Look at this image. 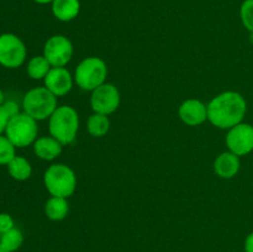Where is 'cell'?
Segmentation results:
<instances>
[{
  "label": "cell",
  "mask_w": 253,
  "mask_h": 252,
  "mask_svg": "<svg viewBox=\"0 0 253 252\" xmlns=\"http://www.w3.org/2000/svg\"><path fill=\"white\" fill-rule=\"evenodd\" d=\"M247 111V103L237 91L217 94L208 104V121L217 128L229 130L242 123Z\"/></svg>",
  "instance_id": "6da1fadb"
},
{
  "label": "cell",
  "mask_w": 253,
  "mask_h": 252,
  "mask_svg": "<svg viewBox=\"0 0 253 252\" xmlns=\"http://www.w3.org/2000/svg\"><path fill=\"white\" fill-rule=\"evenodd\" d=\"M49 135L62 145H69L76 140L79 130V115L73 106L61 105L48 119Z\"/></svg>",
  "instance_id": "7a4b0ae2"
},
{
  "label": "cell",
  "mask_w": 253,
  "mask_h": 252,
  "mask_svg": "<svg viewBox=\"0 0 253 252\" xmlns=\"http://www.w3.org/2000/svg\"><path fill=\"white\" fill-rule=\"evenodd\" d=\"M43 183L51 197L69 198L77 189V175L69 166L54 163L44 172Z\"/></svg>",
  "instance_id": "3957f363"
},
{
  "label": "cell",
  "mask_w": 253,
  "mask_h": 252,
  "mask_svg": "<svg viewBox=\"0 0 253 252\" xmlns=\"http://www.w3.org/2000/svg\"><path fill=\"white\" fill-rule=\"evenodd\" d=\"M22 108L24 113L36 121L46 120L51 118L54 110L58 108L57 96L53 95L46 86L32 88L25 94L22 99Z\"/></svg>",
  "instance_id": "277c9868"
},
{
  "label": "cell",
  "mask_w": 253,
  "mask_h": 252,
  "mask_svg": "<svg viewBox=\"0 0 253 252\" xmlns=\"http://www.w3.org/2000/svg\"><path fill=\"white\" fill-rule=\"evenodd\" d=\"M74 83L81 89L93 91L98 86L106 83L108 66L104 59L99 57H86L84 58L74 72Z\"/></svg>",
  "instance_id": "5b68a950"
},
{
  "label": "cell",
  "mask_w": 253,
  "mask_h": 252,
  "mask_svg": "<svg viewBox=\"0 0 253 252\" xmlns=\"http://www.w3.org/2000/svg\"><path fill=\"white\" fill-rule=\"evenodd\" d=\"M37 121L26 113H19L12 116L5 130V136L11 141L15 147L19 148L32 145L37 140Z\"/></svg>",
  "instance_id": "8992f818"
},
{
  "label": "cell",
  "mask_w": 253,
  "mask_h": 252,
  "mask_svg": "<svg viewBox=\"0 0 253 252\" xmlns=\"http://www.w3.org/2000/svg\"><path fill=\"white\" fill-rule=\"evenodd\" d=\"M26 59V46L14 34L0 35V64L5 68L15 69L24 64Z\"/></svg>",
  "instance_id": "52a82bcc"
},
{
  "label": "cell",
  "mask_w": 253,
  "mask_h": 252,
  "mask_svg": "<svg viewBox=\"0 0 253 252\" xmlns=\"http://www.w3.org/2000/svg\"><path fill=\"white\" fill-rule=\"evenodd\" d=\"M73 43L63 35H53L43 46V56L52 67H66L73 57Z\"/></svg>",
  "instance_id": "ba28073f"
},
{
  "label": "cell",
  "mask_w": 253,
  "mask_h": 252,
  "mask_svg": "<svg viewBox=\"0 0 253 252\" xmlns=\"http://www.w3.org/2000/svg\"><path fill=\"white\" fill-rule=\"evenodd\" d=\"M121 96L118 86L111 83H104L91 91L90 106L94 113L110 115L120 106Z\"/></svg>",
  "instance_id": "9c48e42d"
},
{
  "label": "cell",
  "mask_w": 253,
  "mask_h": 252,
  "mask_svg": "<svg viewBox=\"0 0 253 252\" xmlns=\"http://www.w3.org/2000/svg\"><path fill=\"white\" fill-rule=\"evenodd\" d=\"M225 142L229 151L239 157L249 155L253 151V126L241 123L229 128Z\"/></svg>",
  "instance_id": "30bf717a"
},
{
  "label": "cell",
  "mask_w": 253,
  "mask_h": 252,
  "mask_svg": "<svg viewBox=\"0 0 253 252\" xmlns=\"http://www.w3.org/2000/svg\"><path fill=\"white\" fill-rule=\"evenodd\" d=\"M44 86L57 98L64 96L72 90L74 77L66 67H52L51 71L43 79Z\"/></svg>",
  "instance_id": "8fae6325"
},
{
  "label": "cell",
  "mask_w": 253,
  "mask_h": 252,
  "mask_svg": "<svg viewBox=\"0 0 253 252\" xmlns=\"http://www.w3.org/2000/svg\"><path fill=\"white\" fill-rule=\"evenodd\" d=\"M178 115L185 125H203L208 120V105L199 99H187L178 108Z\"/></svg>",
  "instance_id": "7c38bea8"
},
{
  "label": "cell",
  "mask_w": 253,
  "mask_h": 252,
  "mask_svg": "<svg viewBox=\"0 0 253 252\" xmlns=\"http://www.w3.org/2000/svg\"><path fill=\"white\" fill-rule=\"evenodd\" d=\"M241 168L240 157L231 151L221 152L214 161V172L217 177L224 179H231L239 173Z\"/></svg>",
  "instance_id": "4fadbf2b"
},
{
  "label": "cell",
  "mask_w": 253,
  "mask_h": 252,
  "mask_svg": "<svg viewBox=\"0 0 253 252\" xmlns=\"http://www.w3.org/2000/svg\"><path fill=\"white\" fill-rule=\"evenodd\" d=\"M62 145L58 140L49 136L39 137L34 142V152L40 160L53 161L62 153Z\"/></svg>",
  "instance_id": "5bb4252c"
},
{
  "label": "cell",
  "mask_w": 253,
  "mask_h": 252,
  "mask_svg": "<svg viewBox=\"0 0 253 252\" xmlns=\"http://www.w3.org/2000/svg\"><path fill=\"white\" fill-rule=\"evenodd\" d=\"M51 6L53 16L62 22L72 21L81 12L79 0H53Z\"/></svg>",
  "instance_id": "9a60e30c"
},
{
  "label": "cell",
  "mask_w": 253,
  "mask_h": 252,
  "mask_svg": "<svg viewBox=\"0 0 253 252\" xmlns=\"http://www.w3.org/2000/svg\"><path fill=\"white\" fill-rule=\"evenodd\" d=\"M69 212V204L67 198L51 197L44 204V215L52 221H61L66 219Z\"/></svg>",
  "instance_id": "2e32d148"
},
{
  "label": "cell",
  "mask_w": 253,
  "mask_h": 252,
  "mask_svg": "<svg viewBox=\"0 0 253 252\" xmlns=\"http://www.w3.org/2000/svg\"><path fill=\"white\" fill-rule=\"evenodd\" d=\"M7 170L10 177L15 180L24 182L27 180L32 174V166L29 161L21 156H15L9 163H7Z\"/></svg>",
  "instance_id": "e0dca14e"
},
{
  "label": "cell",
  "mask_w": 253,
  "mask_h": 252,
  "mask_svg": "<svg viewBox=\"0 0 253 252\" xmlns=\"http://www.w3.org/2000/svg\"><path fill=\"white\" fill-rule=\"evenodd\" d=\"M86 130L93 137H103L110 130V120L108 115L94 113L86 121Z\"/></svg>",
  "instance_id": "ac0fdd59"
},
{
  "label": "cell",
  "mask_w": 253,
  "mask_h": 252,
  "mask_svg": "<svg viewBox=\"0 0 253 252\" xmlns=\"http://www.w3.org/2000/svg\"><path fill=\"white\" fill-rule=\"evenodd\" d=\"M52 66L49 64V62L42 54V56H35L30 59L26 67V72L30 78L40 81V79L46 78Z\"/></svg>",
  "instance_id": "d6986e66"
},
{
  "label": "cell",
  "mask_w": 253,
  "mask_h": 252,
  "mask_svg": "<svg viewBox=\"0 0 253 252\" xmlns=\"http://www.w3.org/2000/svg\"><path fill=\"white\" fill-rule=\"evenodd\" d=\"M24 244V235L16 227H12L9 231L1 234L0 237V246L4 247L6 251L15 252Z\"/></svg>",
  "instance_id": "ffe728a7"
},
{
  "label": "cell",
  "mask_w": 253,
  "mask_h": 252,
  "mask_svg": "<svg viewBox=\"0 0 253 252\" xmlns=\"http://www.w3.org/2000/svg\"><path fill=\"white\" fill-rule=\"evenodd\" d=\"M15 150L16 147L12 145L11 141L6 136L0 135V166H7V163L16 156Z\"/></svg>",
  "instance_id": "44dd1931"
},
{
  "label": "cell",
  "mask_w": 253,
  "mask_h": 252,
  "mask_svg": "<svg viewBox=\"0 0 253 252\" xmlns=\"http://www.w3.org/2000/svg\"><path fill=\"white\" fill-rule=\"evenodd\" d=\"M240 17L244 26L253 34V0H245L240 7Z\"/></svg>",
  "instance_id": "7402d4cb"
},
{
  "label": "cell",
  "mask_w": 253,
  "mask_h": 252,
  "mask_svg": "<svg viewBox=\"0 0 253 252\" xmlns=\"http://www.w3.org/2000/svg\"><path fill=\"white\" fill-rule=\"evenodd\" d=\"M12 227H15V224L11 215H9L7 212H0V234L9 231Z\"/></svg>",
  "instance_id": "603a6c76"
},
{
  "label": "cell",
  "mask_w": 253,
  "mask_h": 252,
  "mask_svg": "<svg viewBox=\"0 0 253 252\" xmlns=\"http://www.w3.org/2000/svg\"><path fill=\"white\" fill-rule=\"evenodd\" d=\"M11 118L12 116L10 115L9 111L6 110V108H5L4 104H2V105L0 106V135H2V133L5 132L7 124H9L10 119Z\"/></svg>",
  "instance_id": "cb8c5ba5"
},
{
  "label": "cell",
  "mask_w": 253,
  "mask_h": 252,
  "mask_svg": "<svg viewBox=\"0 0 253 252\" xmlns=\"http://www.w3.org/2000/svg\"><path fill=\"white\" fill-rule=\"evenodd\" d=\"M245 252H253V231L245 240Z\"/></svg>",
  "instance_id": "d4e9b609"
},
{
  "label": "cell",
  "mask_w": 253,
  "mask_h": 252,
  "mask_svg": "<svg viewBox=\"0 0 253 252\" xmlns=\"http://www.w3.org/2000/svg\"><path fill=\"white\" fill-rule=\"evenodd\" d=\"M32 1L37 2V4L46 5V4H52V1H53V0H32Z\"/></svg>",
  "instance_id": "484cf974"
},
{
  "label": "cell",
  "mask_w": 253,
  "mask_h": 252,
  "mask_svg": "<svg viewBox=\"0 0 253 252\" xmlns=\"http://www.w3.org/2000/svg\"><path fill=\"white\" fill-rule=\"evenodd\" d=\"M4 103H5V96H4V93H2V90L0 89V106H1Z\"/></svg>",
  "instance_id": "4316f807"
},
{
  "label": "cell",
  "mask_w": 253,
  "mask_h": 252,
  "mask_svg": "<svg viewBox=\"0 0 253 252\" xmlns=\"http://www.w3.org/2000/svg\"><path fill=\"white\" fill-rule=\"evenodd\" d=\"M0 252H9V251H6V250H5L4 247H1V246H0Z\"/></svg>",
  "instance_id": "83f0119b"
},
{
  "label": "cell",
  "mask_w": 253,
  "mask_h": 252,
  "mask_svg": "<svg viewBox=\"0 0 253 252\" xmlns=\"http://www.w3.org/2000/svg\"><path fill=\"white\" fill-rule=\"evenodd\" d=\"M0 237H1V234H0Z\"/></svg>",
  "instance_id": "f1b7e54d"
}]
</instances>
